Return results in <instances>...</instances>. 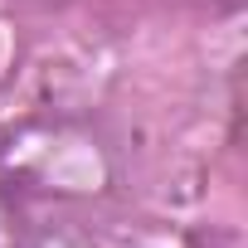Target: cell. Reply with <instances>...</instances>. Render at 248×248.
<instances>
[{"label":"cell","instance_id":"cell-1","mask_svg":"<svg viewBox=\"0 0 248 248\" xmlns=\"http://www.w3.org/2000/svg\"><path fill=\"white\" fill-rule=\"evenodd\" d=\"M190 248H238V243H233L229 233H209V238H195Z\"/></svg>","mask_w":248,"mask_h":248}]
</instances>
